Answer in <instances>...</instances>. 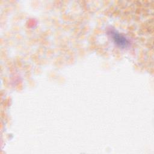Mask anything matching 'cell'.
Returning a JSON list of instances; mask_svg holds the SVG:
<instances>
[{"instance_id":"cell-1","label":"cell","mask_w":154,"mask_h":154,"mask_svg":"<svg viewBox=\"0 0 154 154\" xmlns=\"http://www.w3.org/2000/svg\"><path fill=\"white\" fill-rule=\"evenodd\" d=\"M109 34L113 40L114 42L120 47H126L129 45L128 40L122 34L117 32L115 30H111Z\"/></svg>"}]
</instances>
